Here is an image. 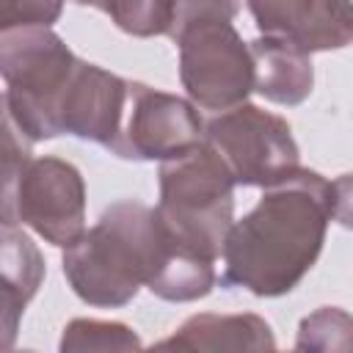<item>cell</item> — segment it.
<instances>
[{"mask_svg": "<svg viewBox=\"0 0 353 353\" xmlns=\"http://www.w3.org/2000/svg\"><path fill=\"white\" fill-rule=\"evenodd\" d=\"M63 273L74 295L91 306L119 309L141 287L157 298L188 303L215 284L210 259L185 248L160 221L154 207L124 199L63 251Z\"/></svg>", "mask_w": 353, "mask_h": 353, "instance_id": "6da1fadb", "label": "cell"}, {"mask_svg": "<svg viewBox=\"0 0 353 353\" xmlns=\"http://www.w3.org/2000/svg\"><path fill=\"white\" fill-rule=\"evenodd\" d=\"M347 174L328 182L301 165L268 185L256 207L226 232V281L259 298L290 292L317 262L328 221L347 223Z\"/></svg>", "mask_w": 353, "mask_h": 353, "instance_id": "7a4b0ae2", "label": "cell"}, {"mask_svg": "<svg viewBox=\"0 0 353 353\" xmlns=\"http://www.w3.org/2000/svg\"><path fill=\"white\" fill-rule=\"evenodd\" d=\"M165 229L193 254L215 262L223 251L234 212V176L210 141H199L160 165V201Z\"/></svg>", "mask_w": 353, "mask_h": 353, "instance_id": "3957f363", "label": "cell"}, {"mask_svg": "<svg viewBox=\"0 0 353 353\" xmlns=\"http://www.w3.org/2000/svg\"><path fill=\"white\" fill-rule=\"evenodd\" d=\"M77 55L50 28H14L0 33V77L22 132L36 143L61 135L58 108L77 69Z\"/></svg>", "mask_w": 353, "mask_h": 353, "instance_id": "277c9868", "label": "cell"}, {"mask_svg": "<svg viewBox=\"0 0 353 353\" xmlns=\"http://www.w3.org/2000/svg\"><path fill=\"white\" fill-rule=\"evenodd\" d=\"M174 41L179 44V80L196 108L229 110L254 91L251 52L232 22H196Z\"/></svg>", "mask_w": 353, "mask_h": 353, "instance_id": "5b68a950", "label": "cell"}, {"mask_svg": "<svg viewBox=\"0 0 353 353\" xmlns=\"http://www.w3.org/2000/svg\"><path fill=\"white\" fill-rule=\"evenodd\" d=\"M204 141L223 157L234 185H276L298 163V143L290 124L256 105L240 102L204 124Z\"/></svg>", "mask_w": 353, "mask_h": 353, "instance_id": "8992f818", "label": "cell"}, {"mask_svg": "<svg viewBox=\"0 0 353 353\" xmlns=\"http://www.w3.org/2000/svg\"><path fill=\"white\" fill-rule=\"evenodd\" d=\"M204 138V121L193 102L154 91L143 83L127 85V105L113 154L124 160H168Z\"/></svg>", "mask_w": 353, "mask_h": 353, "instance_id": "52a82bcc", "label": "cell"}, {"mask_svg": "<svg viewBox=\"0 0 353 353\" xmlns=\"http://www.w3.org/2000/svg\"><path fill=\"white\" fill-rule=\"evenodd\" d=\"M17 223L52 245H72L85 232V182L61 157H33L17 188Z\"/></svg>", "mask_w": 353, "mask_h": 353, "instance_id": "ba28073f", "label": "cell"}, {"mask_svg": "<svg viewBox=\"0 0 353 353\" xmlns=\"http://www.w3.org/2000/svg\"><path fill=\"white\" fill-rule=\"evenodd\" d=\"M262 36L281 39L303 52L350 44V0H248Z\"/></svg>", "mask_w": 353, "mask_h": 353, "instance_id": "9c48e42d", "label": "cell"}, {"mask_svg": "<svg viewBox=\"0 0 353 353\" xmlns=\"http://www.w3.org/2000/svg\"><path fill=\"white\" fill-rule=\"evenodd\" d=\"M127 85L130 80L97 63L77 61V69L58 108V132H69L110 149L121 127Z\"/></svg>", "mask_w": 353, "mask_h": 353, "instance_id": "30bf717a", "label": "cell"}, {"mask_svg": "<svg viewBox=\"0 0 353 353\" xmlns=\"http://www.w3.org/2000/svg\"><path fill=\"white\" fill-rule=\"evenodd\" d=\"M44 281V256L19 229H0V350H11L28 301Z\"/></svg>", "mask_w": 353, "mask_h": 353, "instance_id": "8fae6325", "label": "cell"}, {"mask_svg": "<svg viewBox=\"0 0 353 353\" xmlns=\"http://www.w3.org/2000/svg\"><path fill=\"white\" fill-rule=\"evenodd\" d=\"M157 350H273L270 325L256 314H193Z\"/></svg>", "mask_w": 353, "mask_h": 353, "instance_id": "7c38bea8", "label": "cell"}, {"mask_svg": "<svg viewBox=\"0 0 353 353\" xmlns=\"http://www.w3.org/2000/svg\"><path fill=\"white\" fill-rule=\"evenodd\" d=\"M254 63V91L276 105H301L312 94L314 72L309 52L273 39L259 36L248 44Z\"/></svg>", "mask_w": 353, "mask_h": 353, "instance_id": "4fadbf2b", "label": "cell"}, {"mask_svg": "<svg viewBox=\"0 0 353 353\" xmlns=\"http://www.w3.org/2000/svg\"><path fill=\"white\" fill-rule=\"evenodd\" d=\"M33 141L11 116L6 94H0V226H17L19 176L33 160Z\"/></svg>", "mask_w": 353, "mask_h": 353, "instance_id": "5bb4252c", "label": "cell"}, {"mask_svg": "<svg viewBox=\"0 0 353 353\" xmlns=\"http://www.w3.org/2000/svg\"><path fill=\"white\" fill-rule=\"evenodd\" d=\"M74 3L105 11L119 30L138 39L168 36L174 19L171 0H74Z\"/></svg>", "mask_w": 353, "mask_h": 353, "instance_id": "9a60e30c", "label": "cell"}, {"mask_svg": "<svg viewBox=\"0 0 353 353\" xmlns=\"http://www.w3.org/2000/svg\"><path fill=\"white\" fill-rule=\"evenodd\" d=\"M61 350H141L138 334L124 323H105V320H72L63 328Z\"/></svg>", "mask_w": 353, "mask_h": 353, "instance_id": "2e32d148", "label": "cell"}, {"mask_svg": "<svg viewBox=\"0 0 353 353\" xmlns=\"http://www.w3.org/2000/svg\"><path fill=\"white\" fill-rule=\"evenodd\" d=\"M350 345V314L336 306H323L301 320L298 350H347Z\"/></svg>", "mask_w": 353, "mask_h": 353, "instance_id": "e0dca14e", "label": "cell"}, {"mask_svg": "<svg viewBox=\"0 0 353 353\" xmlns=\"http://www.w3.org/2000/svg\"><path fill=\"white\" fill-rule=\"evenodd\" d=\"M63 11V0H0V33L14 28H50Z\"/></svg>", "mask_w": 353, "mask_h": 353, "instance_id": "ac0fdd59", "label": "cell"}, {"mask_svg": "<svg viewBox=\"0 0 353 353\" xmlns=\"http://www.w3.org/2000/svg\"><path fill=\"white\" fill-rule=\"evenodd\" d=\"M174 3V19L168 36L176 39L185 28L207 19H226L232 22L240 11V0H171Z\"/></svg>", "mask_w": 353, "mask_h": 353, "instance_id": "d6986e66", "label": "cell"}]
</instances>
